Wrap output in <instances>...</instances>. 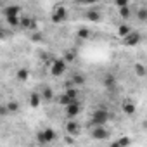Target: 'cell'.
I'll return each instance as SVG.
<instances>
[{"label":"cell","mask_w":147,"mask_h":147,"mask_svg":"<svg viewBox=\"0 0 147 147\" xmlns=\"http://www.w3.org/2000/svg\"><path fill=\"white\" fill-rule=\"evenodd\" d=\"M118 11H119V16H121L123 19H128V18H130V14H131V11H130V7H128V5H125V7H119Z\"/></svg>","instance_id":"ac0fdd59"},{"label":"cell","mask_w":147,"mask_h":147,"mask_svg":"<svg viewBox=\"0 0 147 147\" xmlns=\"http://www.w3.org/2000/svg\"><path fill=\"white\" fill-rule=\"evenodd\" d=\"M36 137H38V142H40V144H49V142H52V140L55 138V131L50 130V128H47V130L38 131Z\"/></svg>","instance_id":"5b68a950"},{"label":"cell","mask_w":147,"mask_h":147,"mask_svg":"<svg viewBox=\"0 0 147 147\" xmlns=\"http://www.w3.org/2000/svg\"><path fill=\"white\" fill-rule=\"evenodd\" d=\"M78 36H80V38H82V40H87V38H88V36H90V31H88V30H87V28H82V30H80V31H78Z\"/></svg>","instance_id":"7402d4cb"},{"label":"cell","mask_w":147,"mask_h":147,"mask_svg":"<svg viewBox=\"0 0 147 147\" xmlns=\"http://www.w3.org/2000/svg\"><path fill=\"white\" fill-rule=\"evenodd\" d=\"M114 4H116V7L119 9V7H125V5H128V0H114Z\"/></svg>","instance_id":"484cf974"},{"label":"cell","mask_w":147,"mask_h":147,"mask_svg":"<svg viewBox=\"0 0 147 147\" xmlns=\"http://www.w3.org/2000/svg\"><path fill=\"white\" fill-rule=\"evenodd\" d=\"M133 67H135V73H137L138 78H144V76H145V67H144V64L138 62V64H135Z\"/></svg>","instance_id":"e0dca14e"},{"label":"cell","mask_w":147,"mask_h":147,"mask_svg":"<svg viewBox=\"0 0 147 147\" xmlns=\"http://www.w3.org/2000/svg\"><path fill=\"white\" fill-rule=\"evenodd\" d=\"M92 137H94L95 140H104V138L107 137V130L104 128V125L95 126V128H94V131H92Z\"/></svg>","instance_id":"ba28073f"},{"label":"cell","mask_w":147,"mask_h":147,"mask_svg":"<svg viewBox=\"0 0 147 147\" xmlns=\"http://www.w3.org/2000/svg\"><path fill=\"white\" fill-rule=\"evenodd\" d=\"M40 102H42V95L36 94V92H33V94L30 95V106H31V107H38Z\"/></svg>","instance_id":"8fae6325"},{"label":"cell","mask_w":147,"mask_h":147,"mask_svg":"<svg viewBox=\"0 0 147 147\" xmlns=\"http://www.w3.org/2000/svg\"><path fill=\"white\" fill-rule=\"evenodd\" d=\"M4 114H9L7 113V107L5 106H0V116H4Z\"/></svg>","instance_id":"f1b7e54d"},{"label":"cell","mask_w":147,"mask_h":147,"mask_svg":"<svg viewBox=\"0 0 147 147\" xmlns=\"http://www.w3.org/2000/svg\"><path fill=\"white\" fill-rule=\"evenodd\" d=\"M66 131L69 135H78L80 133V123L75 118H69V121L66 123Z\"/></svg>","instance_id":"8992f818"},{"label":"cell","mask_w":147,"mask_h":147,"mask_svg":"<svg viewBox=\"0 0 147 147\" xmlns=\"http://www.w3.org/2000/svg\"><path fill=\"white\" fill-rule=\"evenodd\" d=\"M5 107H7V113H16V111H19V104H18V102H9V104H5Z\"/></svg>","instance_id":"ffe728a7"},{"label":"cell","mask_w":147,"mask_h":147,"mask_svg":"<svg viewBox=\"0 0 147 147\" xmlns=\"http://www.w3.org/2000/svg\"><path fill=\"white\" fill-rule=\"evenodd\" d=\"M64 107H66V116H67V118H76V116L80 114V111H82V106H80L78 99L71 100V102L66 104Z\"/></svg>","instance_id":"3957f363"},{"label":"cell","mask_w":147,"mask_h":147,"mask_svg":"<svg viewBox=\"0 0 147 147\" xmlns=\"http://www.w3.org/2000/svg\"><path fill=\"white\" fill-rule=\"evenodd\" d=\"M130 31H131V30H130L128 26H125V24H123V26H119V30H118V33H119V36H125V35H128Z\"/></svg>","instance_id":"603a6c76"},{"label":"cell","mask_w":147,"mask_h":147,"mask_svg":"<svg viewBox=\"0 0 147 147\" xmlns=\"http://www.w3.org/2000/svg\"><path fill=\"white\" fill-rule=\"evenodd\" d=\"M66 19H67V9L62 7V5L55 7V11H54V14H52V21H54L55 24H59V23H64Z\"/></svg>","instance_id":"277c9868"},{"label":"cell","mask_w":147,"mask_h":147,"mask_svg":"<svg viewBox=\"0 0 147 147\" xmlns=\"http://www.w3.org/2000/svg\"><path fill=\"white\" fill-rule=\"evenodd\" d=\"M83 4H87V5H94V4H97L99 0H82Z\"/></svg>","instance_id":"83f0119b"},{"label":"cell","mask_w":147,"mask_h":147,"mask_svg":"<svg viewBox=\"0 0 147 147\" xmlns=\"http://www.w3.org/2000/svg\"><path fill=\"white\" fill-rule=\"evenodd\" d=\"M116 145H119V147L130 145V138H121V140H118V142H116Z\"/></svg>","instance_id":"cb8c5ba5"},{"label":"cell","mask_w":147,"mask_h":147,"mask_svg":"<svg viewBox=\"0 0 147 147\" xmlns=\"http://www.w3.org/2000/svg\"><path fill=\"white\" fill-rule=\"evenodd\" d=\"M107 121H109V111H107L106 107H97V109L92 113V123H94L95 126H99V125H104V126H106Z\"/></svg>","instance_id":"6da1fadb"},{"label":"cell","mask_w":147,"mask_h":147,"mask_svg":"<svg viewBox=\"0 0 147 147\" xmlns=\"http://www.w3.org/2000/svg\"><path fill=\"white\" fill-rule=\"evenodd\" d=\"M43 97H45L47 100L52 99V90H50V88H45V90H43Z\"/></svg>","instance_id":"4316f807"},{"label":"cell","mask_w":147,"mask_h":147,"mask_svg":"<svg viewBox=\"0 0 147 147\" xmlns=\"http://www.w3.org/2000/svg\"><path fill=\"white\" fill-rule=\"evenodd\" d=\"M137 18H138L140 23H145V21H147V9H145V7H140V9L137 11Z\"/></svg>","instance_id":"5bb4252c"},{"label":"cell","mask_w":147,"mask_h":147,"mask_svg":"<svg viewBox=\"0 0 147 147\" xmlns=\"http://www.w3.org/2000/svg\"><path fill=\"white\" fill-rule=\"evenodd\" d=\"M19 11H21L19 5H7L4 12H5V18H12V16H19Z\"/></svg>","instance_id":"9c48e42d"},{"label":"cell","mask_w":147,"mask_h":147,"mask_svg":"<svg viewBox=\"0 0 147 147\" xmlns=\"http://www.w3.org/2000/svg\"><path fill=\"white\" fill-rule=\"evenodd\" d=\"M28 76H30L28 69H18V73H16V80H18V82H26Z\"/></svg>","instance_id":"7c38bea8"},{"label":"cell","mask_w":147,"mask_h":147,"mask_svg":"<svg viewBox=\"0 0 147 147\" xmlns=\"http://www.w3.org/2000/svg\"><path fill=\"white\" fill-rule=\"evenodd\" d=\"M5 19H7V23H9L11 26H14V28L19 26V16H12V18H5Z\"/></svg>","instance_id":"44dd1931"},{"label":"cell","mask_w":147,"mask_h":147,"mask_svg":"<svg viewBox=\"0 0 147 147\" xmlns=\"http://www.w3.org/2000/svg\"><path fill=\"white\" fill-rule=\"evenodd\" d=\"M73 82H75L76 85H82L85 80H83V76H82V75H76V76H73Z\"/></svg>","instance_id":"d4e9b609"},{"label":"cell","mask_w":147,"mask_h":147,"mask_svg":"<svg viewBox=\"0 0 147 147\" xmlns=\"http://www.w3.org/2000/svg\"><path fill=\"white\" fill-rule=\"evenodd\" d=\"M121 109H123L125 114H128V116H133V114H135V106H133V102H130V100H125L123 106H121Z\"/></svg>","instance_id":"30bf717a"},{"label":"cell","mask_w":147,"mask_h":147,"mask_svg":"<svg viewBox=\"0 0 147 147\" xmlns=\"http://www.w3.org/2000/svg\"><path fill=\"white\" fill-rule=\"evenodd\" d=\"M123 38H125V43L130 45V47H131V45H137V43L140 42V35H138L137 31H130V33L125 35Z\"/></svg>","instance_id":"52a82bcc"},{"label":"cell","mask_w":147,"mask_h":147,"mask_svg":"<svg viewBox=\"0 0 147 147\" xmlns=\"http://www.w3.org/2000/svg\"><path fill=\"white\" fill-rule=\"evenodd\" d=\"M87 19H88V21H92V23H97V21L100 19V14H99L95 9H92V11H88V12H87Z\"/></svg>","instance_id":"4fadbf2b"},{"label":"cell","mask_w":147,"mask_h":147,"mask_svg":"<svg viewBox=\"0 0 147 147\" xmlns=\"http://www.w3.org/2000/svg\"><path fill=\"white\" fill-rule=\"evenodd\" d=\"M31 24H33V19H30V18H19V26L21 28L28 30V28H31Z\"/></svg>","instance_id":"9a60e30c"},{"label":"cell","mask_w":147,"mask_h":147,"mask_svg":"<svg viewBox=\"0 0 147 147\" xmlns=\"http://www.w3.org/2000/svg\"><path fill=\"white\" fill-rule=\"evenodd\" d=\"M66 71V59H55L50 64V75L52 76H62Z\"/></svg>","instance_id":"7a4b0ae2"},{"label":"cell","mask_w":147,"mask_h":147,"mask_svg":"<svg viewBox=\"0 0 147 147\" xmlns=\"http://www.w3.org/2000/svg\"><path fill=\"white\" fill-rule=\"evenodd\" d=\"M64 95L69 97L71 100H75V99H78V88H67V90L64 92Z\"/></svg>","instance_id":"2e32d148"},{"label":"cell","mask_w":147,"mask_h":147,"mask_svg":"<svg viewBox=\"0 0 147 147\" xmlns=\"http://www.w3.org/2000/svg\"><path fill=\"white\" fill-rule=\"evenodd\" d=\"M114 83H116V80H114V76H113V75L104 76V87H107V88H109V87H113Z\"/></svg>","instance_id":"d6986e66"},{"label":"cell","mask_w":147,"mask_h":147,"mask_svg":"<svg viewBox=\"0 0 147 147\" xmlns=\"http://www.w3.org/2000/svg\"><path fill=\"white\" fill-rule=\"evenodd\" d=\"M2 36H4V30H2V28H0V38H2Z\"/></svg>","instance_id":"f546056e"}]
</instances>
